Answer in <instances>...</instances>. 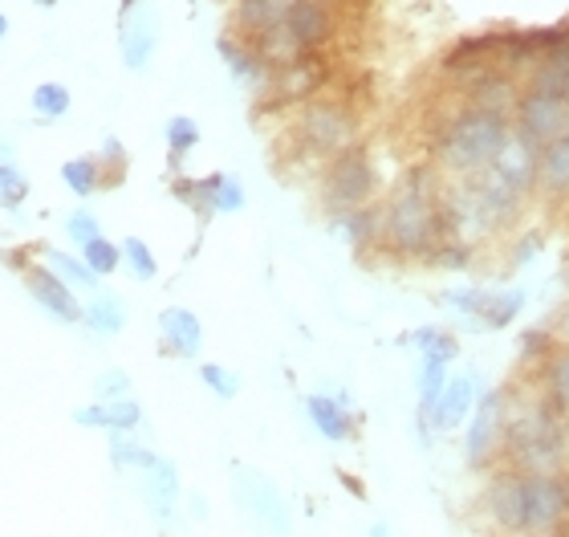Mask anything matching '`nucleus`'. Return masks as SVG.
Returning <instances> with one entry per match:
<instances>
[{
    "instance_id": "nucleus-1",
    "label": "nucleus",
    "mask_w": 569,
    "mask_h": 537,
    "mask_svg": "<svg viewBox=\"0 0 569 537\" xmlns=\"http://www.w3.org/2000/svg\"><path fill=\"white\" fill-rule=\"evenodd\" d=\"M485 509L492 526L517 537L553 534L566 526L569 514V480L553 473H497L485 493Z\"/></svg>"
},
{
    "instance_id": "nucleus-2",
    "label": "nucleus",
    "mask_w": 569,
    "mask_h": 537,
    "mask_svg": "<svg viewBox=\"0 0 569 537\" xmlns=\"http://www.w3.org/2000/svg\"><path fill=\"white\" fill-rule=\"evenodd\" d=\"M512 135H517L512 115L468 107V102H463L456 115H448V119L439 122L436 159L451 176H476V171L492 168V159L509 147Z\"/></svg>"
},
{
    "instance_id": "nucleus-3",
    "label": "nucleus",
    "mask_w": 569,
    "mask_h": 537,
    "mask_svg": "<svg viewBox=\"0 0 569 537\" xmlns=\"http://www.w3.org/2000/svg\"><path fill=\"white\" fill-rule=\"evenodd\" d=\"M379 232L395 252H407V257H427L439 240L448 237L443 188H431V171L419 168L416 176L407 179L403 191L387 203Z\"/></svg>"
},
{
    "instance_id": "nucleus-4",
    "label": "nucleus",
    "mask_w": 569,
    "mask_h": 537,
    "mask_svg": "<svg viewBox=\"0 0 569 537\" xmlns=\"http://www.w3.org/2000/svg\"><path fill=\"white\" fill-rule=\"evenodd\" d=\"M505 448H509L512 465L521 473H553V468L566 465V424L546 407L525 411V416L505 424Z\"/></svg>"
},
{
    "instance_id": "nucleus-5",
    "label": "nucleus",
    "mask_w": 569,
    "mask_h": 537,
    "mask_svg": "<svg viewBox=\"0 0 569 537\" xmlns=\"http://www.w3.org/2000/svg\"><path fill=\"white\" fill-rule=\"evenodd\" d=\"M297 135L313 156L338 159L342 151L358 147V119L346 102H330V98H309L301 119H297Z\"/></svg>"
},
{
    "instance_id": "nucleus-6",
    "label": "nucleus",
    "mask_w": 569,
    "mask_h": 537,
    "mask_svg": "<svg viewBox=\"0 0 569 537\" xmlns=\"http://www.w3.org/2000/svg\"><path fill=\"white\" fill-rule=\"evenodd\" d=\"M232 489H237V505L244 509V517H249L264 537L293 534L289 501H284L281 489H277L264 473H257V468H237V473H232Z\"/></svg>"
},
{
    "instance_id": "nucleus-7",
    "label": "nucleus",
    "mask_w": 569,
    "mask_h": 537,
    "mask_svg": "<svg viewBox=\"0 0 569 537\" xmlns=\"http://www.w3.org/2000/svg\"><path fill=\"white\" fill-rule=\"evenodd\" d=\"M512 127L529 143L546 147L549 139H558V135L569 131V95L525 82L521 98H517V110H512Z\"/></svg>"
},
{
    "instance_id": "nucleus-8",
    "label": "nucleus",
    "mask_w": 569,
    "mask_h": 537,
    "mask_svg": "<svg viewBox=\"0 0 569 537\" xmlns=\"http://www.w3.org/2000/svg\"><path fill=\"white\" fill-rule=\"evenodd\" d=\"M375 183L379 179H375V163H370L367 147H350L330 163L321 196L333 212H355V208H367V200L375 196Z\"/></svg>"
},
{
    "instance_id": "nucleus-9",
    "label": "nucleus",
    "mask_w": 569,
    "mask_h": 537,
    "mask_svg": "<svg viewBox=\"0 0 569 537\" xmlns=\"http://www.w3.org/2000/svg\"><path fill=\"white\" fill-rule=\"evenodd\" d=\"M472 424H468V436H463V453H468V465H488V456L505 444V395L485 391L472 407Z\"/></svg>"
},
{
    "instance_id": "nucleus-10",
    "label": "nucleus",
    "mask_w": 569,
    "mask_h": 537,
    "mask_svg": "<svg viewBox=\"0 0 569 537\" xmlns=\"http://www.w3.org/2000/svg\"><path fill=\"white\" fill-rule=\"evenodd\" d=\"M119 49L127 70L142 73L151 66L154 49H159V12L147 0H139L134 9L119 12Z\"/></svg>"
},
{
    "instance_id": "nucleus-11",
    "label": "nucleus",
    "mask_w": 569,
    "mask_h": 537,
    "mask_svg": "<svg viewBox=\"0 0 569 537\" xmlns=\"http://www.w3.org/2000/svg\"><path fill=\"white\" fill-rule=\"evenodd\" d=\"M333 29H338L333 0H297L293 12H289V24H284V37L301 53H321L333 41Z\"/></svg>"
},
{
    "instance_id": "nucleus-12",
    "label": "nucleus",
    "mask_w": 569,
    "mask_h": 537,
    "mask_svg": "<svg viewBox=\"0 0 569 537\" xmlns=\"http://www.w3.org/2000/svg\"><path fill=\"white\" fill-rule=\"evenodd\" d=\"M476 399H480V379L476 375H451L436 411H431V431H456L463 419L472 416Z\"/></svg>"
},
{
    "instance_id": "nucleus-13",
    "label": "nucleus",
    "mask_w": 569,
    "mask_h": 537,
    "mask_svg": "<svg viewBox=\"0 0 569 537\" xmlns=\"http://www.w3.org/2000/svg\"><path fill=\"white\" fill-rule=\"evenodd\" d=\"M525 86L517 82V73L497 66V70H488L485 78H476L468 90H460L468 98V107H485V110H500V115H512L517 110V98H521Z\"/></svg>"
},
{
    "instance_id": "nucleus-14",
    "label": "nucleus",
    "mask_w": 569,
    "mask_h": 537,
    "mask_svg": "<svg viewBox=\"0 0 569 537\" xmlns=\"http://www.w3.org/2000/svg\"><path fill=\"white\" fill-rule=\"evenodd\" d=\"M537 163H541V147L529 143L525 135H512L509 147H505V151L492 159V168H488V171H497V176L505 179L509 188H517L525 196V191L537 183Z\"/></svg>"
},
{
    "instance_id": "nucleus-15",
    "label": "nucleus",
    "mask_w": 569,
    "mask_h": 537,
    "mask_svg": "<svg viewBox=\"0 0 569 537\" xmlns=\"http://www.w3.org/2000/svg\"><path fill=\"white\" fill-rule=\"evenodd\" d=\"M24 286H29L37 306L49 310L53 318H61V322H82V306L73 298V289L53 269H33V274L24 277Z\"/></svg>"
},
{
    "instance_id": "nucleus-16",
    "label": "nucleus",
    "mask_w": 569,
    "mask_h": 537,
    "mask_svg": "<svg viewBox=\"0 0 569 537\" xmlns=\"http://www.w3.org/2000/svg\"><path fill=\"white\" fill-rule=\"evenodd\" d=\"M216 49H220V58H224V66L232 70V78H237V82H249V86L273 82V66L261 58V49L252 46L249 37L224 33Z\"/></svg>"
},
{
    "instance_id": "nucleus-17",
    "label": "nucleus",
    "mask_w": 569,
    "mask_h": 537,
    "mask_svg": "<svg viewBox=\"0 0 569 537\" xmlns=\"http://www.w3.org/2000/svg\"><path fill=\"white\" fill-rule=\"evenodd\" d=\"M159 338L176 358H196L203 347V322L183 306H167L159 314Z\"/></svg>"
},
{
    "instance_id": "nucleus-18",
    "label": "nucleus",
    "mask_w": 569,
    "mask_h": 537,
    "mask_svg": "<svg viewBox=\"0 0 569 537\" xmlns=\"http://www.w3.org/2000/svg\"><path fill=\"white\" fill-rule=\"evenodd\" d=\"M73 419L82 424V428H107V431H131L142 424V411L134 404L131 395H122V399H98L90 407H78Z\"/></svg>"
},
{
    "instance_id": "nucleus-19",
    "label": "nucleus",
    "mask_w": 569,
    "mask_h": 537,
    "mask_svg": "<svg viewBox=\"0 0 569 537\" xmlns=\"http://www.w3.org/2000/svg\"><path fill=\"white\" fill-rule=\"evenodd\" d=\"M142 501H147V509H151L159 521H167V517L176 514V501H179V477H176V465L171 460H154L147 473H142Z\"/></svg>"
},
{
    "instance_id": "nucleus-20",
    "label": "nucleus",
    "mask_w": 569,
    "mask_h": 537,
    "mask_svg": "<svg viewBox=\"0 0 569 537\" xmlns=\"http://www.w3.org/2000/svg\"><path fill=\"white\" fill-rule=\"evenodd\" d=\"M306 416L309 424L318 428V436H326V440H346L350 436V411L342 407V399H330V395H306Z\"/></svg>"
},
{
    "instance_id": "nucleus-21",
    "label": "nucleus",
    "mask_w": 569,
    "mask_h": 537,
    "mask_svg": "<svg viewBox=\"0 0 569 537\" xmlns=\"http://www.w3.org/2000/svg\"><path fill=\"white\" fill-rule=\"evenodd\" d=\"M537 183L553 196H566L569 191V131L549 139L541 147V163H537Z\"/></svg>"
},
{
    "instance_id": "nucleus-22",
    "label": "nucleus",
    "mask_w": 569,
    "mask_h": 537,
    "mask_svg": "<svg viewBox=\"0 0 569 537\" xmlns=\"http://www.w3.org/2000/svg\"><path fill=\"white\" fill-rule=\"evenodd\" d=\"M82 322L94 330V335H119L127 326V306H122L114 294H94L90 306L82 310Z\"/></svg>"
},
{
    "instance_id": "nucleus-23",
    "label": "nucleus",
    "mask_w": 569,
    "mask_h": 537,
    "mask_svg": "<svg viewBox=\"0 0 569 537\" xmlns=\"http://www.w3.org/2000/svg\"><path fill=\"white\" fill-rule=\"evenodd\" d=\"M525 310V289H500V294H488V306L480 314V326L488 330H509Z\"/></svg>"
},
{
    "instance_id": "nucleus-24",
    "label": "nucleus",
    "mask_w": 569,
    "mask_h": 537,
    "mask_svg": "<svg viewBox=\"0 0 569 537\" xmlns=\"http://www.w3.org/2000/svg\"><path fill=\"white\" fill-rule=\"evenodd\" d=\"M167 151H171V168H183V159L200 147V122L191 119V115H176V119H167Z\"/></svg>"
},
{
    "instance_id": "nucleus-25",
    "label": "nucleus",
    "mask_w": 569,
    "mask_h": 537,
    "mask_svg": "<svg viewBox=\"0 0 569 537\" xmlns=\"http://www.w3.org/2000/svg\"><path fill=\"white\" fill-rule=\"evenodd\" d=\"M46 261H49V269H53V274H58L70 289H94L98 286V274L82 261V257H73V252L49 249Z\"/></svg>"
},
{
    "instance_id": "nucleus-26",
    "label": "nucleus",
    "mask_w": 569,
    "mask_h": 537,
    "mask_svg": "<svg viewBox=\"0 0 569 537\" xmlns=\"http://www.w3.org/2000/svg\"><path fill=\"white\" fill-rule=\"evenodd\" d=\"M61 179H66V188L73 191V196H94L98 188H102V163L98 159H90V156H82V159H70L66 168H61Z\"/></svg>"
},
{
    "instance_id": "nucleus-27",
    "label": "nucleus",
    "mask_w": 569,
    "mask_h": 537,
    "mask_svg": "<svg viewBox=\"0 0 569 537\" xmlns=\"http://www.w3.org/2000/svg\"><path fill=\"white\" fill-rule=\"evenodd\" d=\"M546 391H549V404H553L561 411V419H569V350H558V355H549Z\"/></svg>"
},
{
    "instance_id": "nucleus-28",
    "label": "nucleus",
    "mask_w": 569,
    "mask_h": 537,
    "mask_svg": "<svg viewBox=\"0 0 569 537\" xmlns=\"http://www.w3.org/2000/svg\"><path fill=\"white\" fill-rule=\"evenodd\" d=\"M73 95H70V86H61V82H41L33 90V115L41 122H53L61 119L66 110H70Z\"/></svg>"
},
{
    "instance_id": "nucleus-29",
    "label": "nucleus",
    "mask_w": 569,
    "mask_h": 537,
    "mask_svg": "<svg viewBox=\"0 0 569 537\" xmlns=\"http://www.w3.org/2000/svg\"><path fill=\"white\" fill-rule=\"evenodd\" d=\"M208 200H212V212H240L244 183L237 176H208Z\"/></svg>"
},
{
    "instance_id": "nucleus-30",
    "label": "nucleus",
    "mask_w": 569,
    "mask_h": 537,
    "mask_svg": "<svg viewBox=\"0 0 569 537\" xmlns=\"http://www.w3.org/2000/svg\"><path fill=\"white\" fill-rule=\"evenodd\" d=\"M122 265L131 269L134 281H154V274H159V261H154V252L147 249V240H139V237L122 240Z\"/></svg>"
},
{
    "instance_id": "nucleus-31",
    "label": "nucleus",
    "mask_w": 569,
    "mask_h": 537,
    "mask_svg": "<svg viewBox=\"0 0 569 537\" xmlns=\"http://www.w3.org/2000/svg\"><path fill=\"white\" fill-rule=\"evenodd\" d=\"M82 261L90 265L98 277H110L122 265V245L98 237V240H90V245H82Z\"/></svg>"
},
{
    "instance_id": "nucleus-32",
    "label": "nucleus",
    "mask_w": 569,
    "mask_h": 537,
    "mask_svg": "<svg viewBox=\"0 0 569 537\" xmlns=\"http://www.w3.org/2000/svg\"><path fill=\"white\" fill-rule=\"evenodd\" d=\"M439 301H443L448 310L460 314V318L480 322V314H485V306H488V289H443Z\"/></svg>"
},
{
    "instance_id": "nucleus-33",
    "label": "nucleus",
    "mask_w": 569,
    "mask_h": 537,
    "mask_svg": "<svg viewBox=\"0 0 569 537\" xmlns=\"http://www.w3.org/2000/svg\"><path fill=\"white\" fill-rule=\"evenodd\" d=\"M427 257L436 265H443V269H468V265H472V245L460 237H443Z\"/></svg>"
},
{
    "instance_id": "nucleus-34",
    "label": "nucleus",
    "mask_w": 569,
    "mask_h": 537,
    "mask_svg": "<svg viewBox=\"0 0 569 537\" xmlns=\"http://www.w3.org/2000/svg\"><path fill=\"white\" fill-rule=\"evenodd\" d=\"M200 379L203 387H212L216 399H237L240 391V379L228 367H220V362H200Z\"/></svg>"
},
{
    "instance_id": "nucleus-35",
    "label": "nucleus",
    "mask_w": 569,
    "mask_h": 537,
    "mask_svg": "<svg viewBox=\"0 0 569 537\" xmlns=\"http://www.w3.org/2000/svg\"><path fill=\"white\" fill-rule=\"evenodd\" d=\"M110 460H114L119 468H139V473H147V468H151L159 456H154L151 448H142V444L114 440V448H110Z\"/></svg>"
},
{
    "instance_id": "nucleus-36",
    "label": "nucleus",
    "mask_w": 569,
    "mask_h": 537,
    "mask_svg": "<svg viewBox=\"0 0 569 537\" xmlns=\"http://www.w3.org/2000/svg\"><path fill=\"white\" fill-rule=\"evenodd\" d=\"M338 228L346 232V240H367V237H375L382 228V220H375V216L367 212V208H355V212H342L338 216Z\"/></svg>"
},
{
    "instance_id": "nucleus-37",
    "label": "nucleus",
    "mask_w": 569,
    "mask_h": 537,
    "mask_svg": "<svg viewBox=\"0 0 569 537\" xmlns=\"http://www.w3.org/2000/svg\"><path fill=\"white\" fill-rule=\"evenodd\" d=\"M66 232H70L73 245H90V240L102 237V225H98L94 212H86V208H78V212L66 220Z\"/></svg>"
},
{
    "instance_id": "nucleus-38",
    "label": "nucleus",
    "mask_w": 569,
    "mask_h": 537,
    "mask_svg": "<svg viewBox=\"0 0 569 537\" xmlns=\"http://www.w3.org/2000/svg\"><path fill=\"white\" fill-rule=\"evenodd\" d=\"M29 196V183H24V176L12 163H0V203H9V208H17V203Z\"/></svg>"
},
{
    "instance_id": "nucleus-39",
    "label": "nucleus",
    "mask_w": 569,
    "mask_h": 537,
    "mask_svg": "<svg viewBox=\"0 0 569 537\" xmlns=\"http://www.w3.org/2000/svg\"><path fill=\"white\" fill-rule=\"evenodd\" d=\"M94 395L98 399H122V395H131V375H127V370H107V375H98Z\"/></svg>"
},
{
    "instance_id": "nucleus-40",
    "label": "nucleus",
    "mask_w": 569,
    "mask_h": 537,
    "mask_svg": "<svg viewBox=\"0 0 569 537\" xmlns=\"http://www.w3.org/2000/svg\"><path fill=\"white\" fill-rule=\"evenodd\" d=\"M541 245H546V240H541V232H525L521 245L512 249V265H517V269H525V265H529L537 252H541Z\"/></svg>"
},
{
    "instance_id": "nucleus-41",
    "label": "nucleus",
    "mask_w": 569,
    "mask_h": 537,
    "mask_svg": "<svg viewBox=\"0 0 569 537\" xmlns=\"http://www.w3.org/2000/svg\"><path fill=\"white\" fill-rule=\"evenodd\" d=\"M367 537H391V529H387V526H370Z\"/></svg>"
},
{
    "instance_id": "nucleus-42",
    "label": "nucleus",
    "mask_w": 569,
    "mask_h": 537,
    "mask_svg": "<svg viewBox=\"0 0 569 537\" xmlns=\"http://www.w3.org/2000/svg\"><path fill=\"white\" fill-rule=\"evenodd\" d=\"M4 37H9V17L0 12V41H4Z\"/></svg>"
},
{
    "instance_id": "nucleus-43",
    "label": "nucleus",
    "mask_w": 569,
    "mask_h": 537,
    "mask_svg": "<svg viewBox=\"0 0 569 537\" xmlns=\"http://www.w3.org/2000/svg\"><path fill=\"white\" fill-rule=\"evenodd\" d=\"M37 4H41V9H53V4H58V0H37Z\"/></svg>"
},
{
    "instance_id": "nucleus-44",
    "label": "nucleus",
    "mask_w": 569,
    "mask_h": 537,
    "mask_svg": "<svg viewBox=\"0 0 569 537\" xmlns=\"http://www.w3.org/2000/svg\"><path fill=\"white\" fill-rule=\"evenodd\" d=\"M355 4H370V0H355Z\"/></svg>"
},
{
    "instance_id": "nucleus-45",
    "label": "nucleus",
    "mask_w": 569,
    "mask_h": 537,
    "mask_svg": "<svg viewBox=\"0 0 569 537\" xmlns=\"http://www.w3.org/2000/svg\"><path fill=\"white\" fill-rule=\"evenodd\" d=\"M566 286H569V274H566Z\"/></svg>"
},
{
    "instance_id": "nucleus-46",
    "label": "nucleus",
    "mask_w": 569,
    "mask_h": 537,
    "mask_svg": "<svg viewBox=\"0 0 569 537\" xmlns=\"http://www.w3.org/2000/svg\"><path fill=\"white\" fill-rule=\"evenodd\" d=\"M566 537H569V529H566Z\"/></svg>"
}]
</instances>
